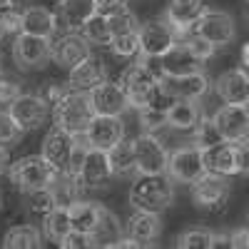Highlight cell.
Listing matches in <instances>:
<instances>
[{
	"label": "cell",
	"mask_w": 249,
	"mask_h": 249,
	"mask_svg": "<svg viewBox=\"0 0 249 249\" xmlns=\"http://www.w3.org/2000/svg\"><path fill=\"white\" fill-rule=\"evenodd\" d=\"M95 117V107L88 90H68L62 95L55 107H53V120L57 127L68 130L70 135H85L90 122Z\"/></svg>",
	"instance_id": "1"
},
{
	"label": "cell",
	"mask_w": 249,
	"mask_h": 249,
	"mask_svg": "<svg viewBox=\"0 0 249 249\" xmlns=\"http://www.w3.org/2000/svg\"><path fill=\"white\" fill-rule=\"evenodd\" d=\"M172 177L170 175H140L130 187V204L135 210L164 212L172 204Z\"/></svg>",
	"instance_id": "2"
},
{
	"label": "cell",
	"mask_w": 249,
	"mask_h": 249,
	"mask_svg": "<svg viewBox=\"0 0 249 249\" xmlns=\"http://www.w3.org/2000/svg\"><path fill=\"white\" fill-rule=\"evenodd\" d=\"M10 182L18 187L23 195L35 192V190H45L50 187L55 170L53 164L43 157V155H28V157H20L10 164Z\"/></svg>",
	"instance_id": "3"
},
{
	"label": "cell",
	"mask_w": 249,
	"mask_h": 249,
	"mask_svg": "<svg viewBox=\"0 0 249 249\" xmlns=\"http://www.w3.org/2000/svg\"><path fill=\"white\" fill-rule=\"evenodd\" d=\"M53 60V37L43 35H30V33H20L13 43V62L23 70L33 72L45 68Z\"/></svg>",
	"instance_id": "4"
},
{
	"label": "cell",
	"mask_w": 249,
	"mask_h": 249,
	"mask_svg": "<svg viewBox=\"0 0 249 249\" xmlns=\"http://www.w3.org/2000/svg\"><path fill=\"white\" fill-rule=\"evenodd\" d=\"M175 45H179V35L170 25L167 18L142 23V28H140V57H164Z\"/></svg>",
	"instance_id": "5"
},
{
	"label": "cell",
	"mask_w": 249,
	"mask_h": 249,
	"mask_svg": "<svg viewBox=\"0 0 249 249\" xmlns=\"http://www.w3.org/2000/svg\"><path fill=\"white\" fill-rule=\"evenodd\" d=\"M207 172L204 164V150L197 147V144H184V147H177L170 155L167 162V175L172 177V182H182V184H195L202 175Z\"/></svg>",
	"instance_id": "6"
},
{
	"label": "cell",
	"mask_w": 249,
	"mask_h": 249,
	"mask_svg": "<svg viewBox=\"0 0 249 249\" xmlns=\"http://www.w3.org/2000/svg\"><path fill=\"white\" fill-rule=\"evenodd\" d=\"M230 179L227 175H217V172H210L207 170L195 184H192V202L199 207V210H222L230 199Z\"/></svg>",
	"instance_id": "7"
},
{
	"label": "cell",
	"mask_w": 249,
	"mask_h": 249,
	"mask_svg": "<svg viewBox=\"0 0 249 249\" xmlns=\"http://www.w3.org/2000/svg\"><path fill=\"white\" fill-rule=\"evenodd\" d=\"M135 155H137V175H167L170 152L157 140L155 132H142L135 137Z\"/></svg>",
	"instance_id": "8"
},
{
	"label": "cell",
	"mask_w": 249,
	"mask_h": 249,
	"mask_svg": "<svg viewBox=\"0 0 249 249\" xmlns=\"http://www.w3.org/2000/svg\"><path fill=\"white\" fill-rule=\"evenodd\" d=\"M50 102L45 95H35V92H23L18 100L10 102V115L18 120V124L25 132L37 130L40 124H45V120L50 117Z\"/></svg>",
	"instance_id": "9"
},
{
	"label": "cell",
	"mask_w": 249,
	"mask_h": 249,
	"mask_svg": "<svg viewBox=\"0 0 249 249\" xmlns=\"http://www.w3.org/2000/svg\"><path fill=\"white\" fill-rule=\"evenodd\" d=\"M90 45L92 43L80 30H65L53 43V62H55V65H60L62 70L70 72L75 65H80L85 57L92 55Z\"/></svg>",
	"instance_id": "10"
},
{
	"label": "cell",
	"mask_w": 249,
	"mask_h": 249,
	"mask_svg": "<svg viewBox=\"0 0 249 249\" xmlns=\"http://www.w3.org/2000/svg\"><path fill=\"white\" fill-rule=\"evenodd\" d=\"M160 85L172 100H202L210 90V77L202 70L182 75H162Z\"/></svg>",
	"instance_id": "11"
},
{
	"label": "cell",
	"mask_w": 249,
	"mask_h": 249,
	"mask_svg": "<svg viewBox=\"0 0 249 249\" xmlns=\"http://www.w3.org/2000/svg\"><path fill=\"white\" fill-rule=\"evenodd\" d=\"M195 30L207 37L212 45L217 48H224V45H230L234 35H237V28H234V18L230 13H224V10H204L197 20V25Z\"/></svg>",
	"instance_id": "12"
},
{
	"label": "cell",
	"mask_w": 249,
	"mask_h": 249,
	"mask_svg": "<svg viewBox=\"0 0 249 249\" xmlns=\"http://www.w3.org/2000/svg\"><path fill=\"white\" fill-rule=\"evenodd\" d=\"M90 100H92L95 115H124V110L130 107L127 92H124L120 80L117 82H112V80L100 82L97 88L90 90Z\"/></svg>",
	"instance_id": "13"
},
{
	"label": "cell",
	"mask_w": 249,
	"mask_h": 249,
	"mask_svg": "<svg viewBox=\"0 0 249 249\" xmlns=\"http://www.w3.org/2000/svg\"><path fill=\"white\" fill-rule=\"evenodd\" d=\"M214 124L227 142H239L242 137L249 135V110L247 105H224L214 112Z\"/></svg>",
	"instance_id": "14"
},
{
	"label": "cell",
	"mask_w": 249,
	"mask_h": 249,
	"mask_svg": "<svg viewBox=\"0 0 249 249\" xmlns=\"http://www.w3.org/2000/svg\"><path fill=\"white\" fill-rule=\"evenodd\" d=\"M97 150H112L117 142L124 140V122L122 115H95L85 132Z\"/></svg>",
	"instance_id": "15"
},
{
	"label": "cell",
	"mask_w": 249,
	"mask_h": 249,
	"mask_svg": "<svg viewBox=\"0 0 249 249\" xmlns=\"http://www.w3.org/2000/svg\"><path fill=\"white\" fill-rule=\"evenodd\" d=\"M214 90L219 100L227 102V105H247L249 102V72L242 68L224 70L214 82Z\"/></svg>",
	"instance_id": "16"
},
{
	"label": "cell",
	"mask_w": 249,
	"mask_h": 249,
	"mask_svg": "<svg viewBox=\"0 0 249 249\" xmlns=\"http://www.w3.org/2000/svg\"><path fill=\"white\" fill-rule=\"evenodd\" d=\"M112 162H110V152L107 150H97L92 147L85 164H82L80 172V182L85 190H97V187H105L112 177Z\"/></svg>",
	"instance_id": "17"
},
{
	"label": "cell",
	"mask_w": 249,
	"mask_h": 249,
	"mask_svg": "<svg viewBox=\"0 0 249 249\" xmlns=\"http://www.w3.org/2000/svg\"><path fill=\"white\" fill-rule=\"evenodd\" d=\"M204 164L210 172H217V175H239V150H237V142H217L212 147L204 150Z\"/></svg>",
	"instance_id": "18"
},
{
	"label": "cell",
	"mask_w": 249,
	"mask_h": 249,
	"mask_svg": "<svg viewBox=\"0 0 249 249\" xmlns=\"http://www.w3.org/2000/svg\"><path fill=\"white\" fill-rule=\"evenodd\" d=\"M72 142H75V135H70L68 130H62V127H55L45 135L43 140V155L50 164H53V170L55 172H62L68 167V160H70V150H72Z\"/></svg>",
	"instance_id": "19"
},
{
	"label": "cell",
	"mask_w": 249,
	"mask_h": 249,
	"mask_svg": "<svg viewBox=\"0 0 249 249\" xmlns=\"http://www.w3.org/2000/svg\"><path fill=\"white\" fill-rule=\"evenodd\" d=\"M204 0H170L164 18L170 20V25L177 30V35H184L195 30L199 15L204 13Z\"/></svg>",
	"instance_id": "20"
},
{
	"label": "cell",
	"mask_w": 249,
	"mask_h": 249,
	"mask_svg": "<svg viewBox=\"0 0 249 249\" xmlns=\"http://www.w3.org/2000/svg\"><path fill=\"white\" fill-rule=\"evenodd\" d=\"M107 80V68H105V62H102L97 55H90L80 62V65H75L70 70V77H68V88L72 90H92L97 88L100 82H105Z\"/></svg>",
	"instance_id": "21"
},
{
	"label": "cell",
	"mask_w": 249,
	"mask_h": 249,
	"mask_svg": "<svg viewBox=\"0 0 249 249\" xmlns=\"http://www.w3.org/2000/svg\"><path fill=\"white\" fill-rule=\"evenodd\" d=\"M97 13V0H60L55 15L65 30H80Z\"/></svg>",
	"instance_id": "22"
},
{
	"label": "cell",
	"mask_w": 249,
	"mask_h": 249,
	"mask_svg": "<svg viewBox=\"0 0 249 249\" xmlns=\"http://www.w3.org/2000/svg\"><path fill=\"white\" fill-rule=\"evenodd\" d=\"M127 234L140 242V247L152 244L162 234V217L160 212H147V210H137L130 222H127Z\"/></svg>",
	"instance_id": "23"
},
{
	"label": "cell",
	"mask_w": 249,
	"mask_h": 249,
	"mask_svg": "<svg viewBox=\"0 0 249 249\" xmlns=\"http://www.w3.org/2000/svg\"><path fill=\"white\" fill-rule=\"evenodd\" d=\"M60 20L53 10L43 5H30L23 10V33L30 35H43V37H55Z\"/></svg>",
	"instance_id": "24"
},
{
	"label": "cell",
	"mask_w": 249,
	"mask_h": 249,
	"mask_svg": "<svg viewBox=\"0 0 249 249\" xmlns=\"http://www.w3.org/2000/svg\"><path fill=\"white\" fill-rule=\"evenodd\" d=\"M167 117H170V127L182 130V132H192L204 120V112H202L199 100H175Z\"/></svg>",
	"instance_id": "25"
},
{
	"label": "cell",
	"mask_w": 249,
	"mask_h": 249,
	"mask_svg": "<svg viewBox=\"0 0 249 249\" xmlns=\"http://www.w3.org/2000/svg\"><path fill=\"white\" fill-rule=\"evenodd\" d=\"M50 195L55 199L57 207H72L75 202H80V192H82V182L77 175H70V172H55L53 182H50Z\"/></svg>",
	"instance_id": "26"
},
{
	"label": "cell",
	"mask_w": 249,
	"mask_h": 249,
	"mask_svg": "<svg viewBox=\"0 0 249 249\" xmlns=\"http://www.w3.org/2000/svg\"><path fill=\"white\" fill-rule=\"evenodd\" d=\"M204 62L192 55L184 45H175L164 57H160V68H162V75H182V72H195V70H202Z\"/></svg>",
	"instance_id": "27"
},
{
	"label": "cell",
	"mask_w": 249,
	"mask_h": 249,
	"mask_svg": "<svg viewBox=\"0 0 249 249\" xmlns=\"http://www.w3.org/2000/svg\"><path fill=\"white\" fill-rule=\"evenodd\" d=\"M124 237V230H122V222L102 207V217L95 227V232L90 234V247H115V242H120Z\"/></svg>",
	"instance_id": "28"
},
{
	"label": "cell",
	"mask_w": 249,
	"mask_h": 249,
	"mask_svg": "<svg viewBox=\"0 0 249 249\" xmlns=\"http://www.w3.org/2000/svg\"><path fill=\"white\" fill-rule=\"evenodd\" d=\"M72 232V219H70V207H53L43 217V234L45 239L60 244Z\"/></svg>",
	"instance_id": "29"
},
{
	"label": "cell",
	"mask_w": 249,
	"mask_h": 249,
	"mask_svg": "<svg viewBox=\"0 0 249 249\" xmlns=\"http://www.w3.org/2000/svg\"><path fill=\"white\" fill-rule=\"evenodd\" d=\"M102 217V204L95 202H75L70 207V219H72V230L82 234H92L95 227Z\"/></svg>",
	"instance_id": "30"
},
{
	"label": "cell",
	"mask_w": 249,
	"mask_h": 249,
	"mask_svg": "<svg viewBox=\"0 0 249 249\" xmlns=\"http://www.w3.org/2000/svg\"><path fill=\"white\" fill-rule=\"evenodd\" d=\"M110 162H112V172L117 177H132L137 175V155H135V140L127 142L122 140L110 150Z\"/></svg>",
	"instance_id": "31"
},
{
	"label": "cell",
	"mask_w": 249,
	"mask_h": 249,
	"mask_svg": "<svg viewBox=\"0 0 249 249\" xmlns=\"http://www.w3.org/2000/svg\"><path fill=\"white\" fill-rule=\"evenodd\" d=\"M43 237L33 224H18V227H10L3 237V247L8 249H37L43 244Z\"/></svg>",
	"instance_id": "32"
},
{
	"label": "cell",
	"mask_w": 249,
	"mask_h": 249,
	"mask_svg": "<svg viewBox=\"0 0 249 249\" xmlns=\"http://www.w3.org/2000/svg\"><path fill=\"white\" fill-rule=\"evenodd\" d=\"M80 33L85 35L92 45H110L112 40V30H110V18L105 13H95L85 25L80 28Z\"/></svg>",
	"instance_id": "33"
},
{
	"label": "cell",
	"mask_w": 249,
	"mask_h": 249,
	"mask_svg": "<svg viewBox=\"0 0 249 249\" xmlns=\"http://www.w3.org/2000/svg\"><path fill=\"white\" fill-rule=\"evenodd\" d=\"M214 234L210 230H202V227H195V230H184L175 237V247L177 249H212L214 247Z\"/></svg>",
	"instance_id": "34"
},
{
	"label": "cell",
	"mask_w": 249,
	"mask_h": 249,
	"mask_svg": "<svg viewBox=\"0 0 249 249\" xmlns=\"http://www.w3.org/2000/svg\"><path fill=\"white\" fill-rule=\"evenodd\" d=\"M110 50H112L117 57H124V60L137 57V55H140V30L112 35V40H110Z\"/></svg>",
	"instance_id": "35"
},
{
	"label": "cell",
	"mask_w": 249,
	"mask_h": 249,
	"mask_svg": "<svg viewBox=\"0 0 249 249\" xmlns=\"http://www.w3.org/2000/svg\"><path fill=\"white\" fill-rule=\"evenodd\" d=\"M140 124H142V132H157L162 127L170 124L167 117V107H157V105H147V107H140Z\"/></svg>",
	"instance_id": "36"
},
{
	"label": "cell",
	"mask_w": 249,
	"mask_h": 249,
	"mask_svg": "<svg viewBox=\"0 0 249 249\" xmlns=\"http://www.w3.org/2000/svg\"><path fill=\"white\" fill-rule=\"evenodd\" d=\"M179 45H184V48L190 50L192 55H197L202 62H204V60H210V57L217 53V45H212L210 40L202 37L197 30H190V33L179 35Z\"/></svg>",
	"instance_id": "37"
},
{
	"label": "cell",
	"mask_w": 249,
	"mask_h": 249,
	"mask_svg": "<svg viewBox=\"0 0 249 249\" xmlns=\"http://www.w3.org/2000/svg\"><path fill=\"white\" fill-rule=\"evenodd\" d=\"M23 135H25V130L18 124V120L10 115V110L0 112V147H5V150L15 147Z\"/></svg>",
	"instance_id": "38"
},
{
	"label": "cell",
	"mask_w": 249,
	"mask_h": 249,
	"mask_svg": "<svg viewBox=\"0 0 249 249\" xmlns=\"http://www.w3.org/2000/svg\"><path fill=\"white\" fill-rule=\"evenodd\" d=\"M192 142L197 144V147H202V150H207V147H212V144L222 142V135H219V130H217L214 120L204 117L197 127L192 130Z\"/></svg>",
	"instance_id": "39"
},
{
	"label": "cell",
	"mask_w": 249,
	"mask_h": 249,
	"mask_svg": "<svg viewBox=\"0 0 249 249\" xmlns=\"http://www.w3.org/2000/svg\"><path fill=\"white\" fill-rule=\"evenodd\" d=\"M107 18H110V30H112V35H117V33H132V30H140V28H142V23L137 20V15H135L132 10H127V8L115 10V13H110Z\"/></svg>",
	"instance_id": "40"
},
{
	"label": "cell",
	"mask_w": 249,
	"mask_h": 249,
	"mask_svg": "<svg viewBox=\"0 0 249 249\" xmlns=\"http://www.w3.org/2000/svg\"><path fill=\"white\" fill-rule=\"evenodd\" d=\"M25 197H28V210H30V212H35V214H40V217H45V214L53 210V207H57L48 187H45V190L28 192Z\"/></svg>",
	"instance_id": "41"
},
{
	"label": "cell",
	"mask_w": 249,
	"mask_h": 249,
	"mask_svg": "<svg viewBox=\"0 0 249 249\" xmlns=\"http://www.w3.org/2000/svg\"><path fill=\"white\" fill-rule=\"evenodd\" d=\"M0 20H3L5 35H20V33H23V10L18 13L15 8H10L5 13H0Z\"/></svg>",
	"instance_id": "42"
},
{
	"label": "cell",
	"mask_w": 249,
	"mask_h": 249,
	"mask_svg": "<svg viewBox=\"0 0 249 249\" xmlns=\"http://www.w3.org/2000/svg\"><path fill=\"white\" fill-rule=\"evenodd\" d=\"M20 95H23L20 82H15L13 77H0V105H10Z\"/></svg>",
	"instance_id": "43"
},
{
	"label": "cell",
	"mask_w": 249,
	"mask_h": 249,
	"mask_svg": "<svg viewBox=\"0 0 249 249\" xmlns=\"http://www.w3.org/2000/svg\"><path fill=\"white\" fill-rule=\"evenodd\" d=\"M60 247H65V249H85L90 247V234H82V232H70L65 239L60 242Z\"/></svg>",
	"instance_id": "44"
},
{
	"label": "cell",
	"mask_w": 249,
	"mask_h": 249,
	"mask_svg": "<svg viewBox=\"0 0 249 249\" xmlns=\"http://www.w3.org/2000/svg\"><path fill=\"white\" fill-rule=\"evenodd\" d=\"M230 247L232 249H249V227H237L230 232Z\"/></svg>",
	"instance_id": "45"
},
{
	"label": "cell",
	"mask_w": 249,
	"mask_h": 249,
	"mask_svg": "<svg viewBox=\"0 0 249 249\" xmlns=\"http://www.w3.org/2000/svg\"><path fill=\"white\" fill-rule=\"evenodd\" d=\"M239 150V175H249V135L237 142Z\"/></svg>",
	"instance_id": "46"
},
{
	"label": "cell",
	"mask_w": 249,
	"mask_h": 249,
	"mask_svg": "<svg viewBox=\"0 0 249 249\" xmlns=\"http://www.w3.org/2000/svg\"><path fill=\"white\" fill-rule=\"evenodd\" d=\"M122 8H127V0H97V10L100 13H115V10H122Z\"/></svg>",
	"instance_id": "47"
},
{
	"label": "cell",
	"mask_w": 249,
	"mask_h": 249,
	"mask_svg": "<svg viewBox=\"0 0 249 249\" xmlns=\"http://www.w3.org/2000/svg\"><path fill=\"white\" fill-rule=\"evenodd\" d=\"M10 172V157H8V150L0 147V177Z\"/></svg>",
	"instance_id": "48"
},
{
	"label": "cell",
	"mask_w": 249,
	"mask_h": 249,
	"mask_svg": "<svg viewBox=\"0 0 249 249\" xmlns=\"http://www.w3.org/2000/svg\"><path fill=\"white\" fill-rule=\"evenodd\" d=\"M242 62H244V68L249 70V43L242 48Z\"/></svg>",
	"instance_id": "49"
},
{
	"label": "cell",
	"mask_w": 249,
	"mask_h": 249,
	"mask_svg": "<svg viewBox=\"0 0 249 249\" xmlns=\"http://www.w3.org/2000/svg\"><path fill=\"white\" fill-rule=\"evenodd\" d=\"M13 8V0H0V13H5Z\"/></svg>",
	"instance_id": "50"
},
{
	"label": "cell",
	"mask_w": 249,
	"mask_h": 249,
	"mask_svg": "<svg viewBox=\"0 0 249 249\" xmlns=\"http://www.w3.org/2000/svg\"><path fill=\"white\" fill-rule=\"evenodd\" d=\"M5 35V30H3V20H0V37H3Z\"/></svg>",
	"instance_id": "51"
},
{
	"label": "cell",
	"mask_w": 249,
	"mask_h": 249,
	"mask_svg": "<svg viewBox=\"0 0 249 249\" xmlns=\"http://www.w3.org/2000/svg\"><path fill=\"white\" fill-rule=\"evenodd\" d=\"M247 222H249V210H247Z\"/></svg>",
	"instance_id": "52"
}]
</instances>
